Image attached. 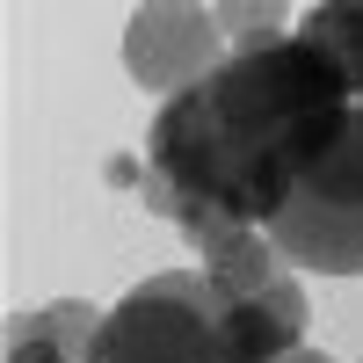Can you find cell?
I'll return each instance as SVG.
<instances>
[{"instance_id":"cell-1","label":"cell","mask_w":363,"mask_h":363,"mask_svg":"<svg viewBox=\"0 0 363 363\" xmlns=\"http://www.w3.org/2000/svg\"><path fill=\"white\" fill-rule=\"evenodd\" d=\"M349 87L335 58L306 37H277L262 51L218 58L196 87L160 102L145 131V167L109 160V182H131L145 211L189 233L203 255L240 225H269L291 182L306 174L349 116Z\"/></svg>"},{"instance_id":"cell-2","label":"cell","mask_w":363,"mask_h":363,"mask_svg":"<svg viewBox=\"0 0 363 363\" xmlns=\"http://www.w3.org/2000/svg\"><path fill=\"white\" fill-rule=\"evenodd\" d=\"M269 247L320 277H363V109L342 116L327 153L291 182L277 218L262 225Z\"/></svg>"},{"instance_id":"cell-3","label":"cell","mask_w":363,"mask_h":363,"mask_svg":"<svg viewBox=\"0 0 363 363\" xmlns=\"http://www.w3.org/2000/svg\"><path fill=\"white\" fill-rule=\"evenodd\" d=\"M95 363H225V298L203 269H160L102 320Z\"/></svg>"},{"instance_id":"cell-4","label":"cell","mask_w":363,"mask_h":363,"mask_svg":"<svg viewBox=\"0 0 363 363\" xmlns=\"http://www.w3.org/2000/svg\"><path fill=\"white\" fill-rule=\"evenodd\" d=\"M218 44L225 29L211 8H189V0H145L124 29V66L138 87H160L174 102L182 87H196L211 66H218Z\"/></svg>"},{"instance_id":"cell-5","label":"cell","mask_w":363,"mask_h":363,"mask_svg":"<svg viewBox=\"0 0 363 363\" xmlns=\"http://www.w3.org/2000/svg\"><path fill=\"white\" fill-rule=\"evenodd\" d=\"M298 342H306V291L291 277L225 306V363H277Z\"/></svg>"},{"instance_id":"cell-6","label":"cell","mask_w":363,"mask_h":363,"mask_svg":"<svg viewBox=\"0 0 363 363\" xmlns=\"http://www.w3.org/2000/svg\"><path fill=\"white\" fill-rule=\"evenodd\" d=\"M95 306H80V298H58V306H37L8 320V363H95V335H102Z\"/></svg>"},{"instance_id":"cell-7","label":"cell","mask_w":363,"mask_h":363,"mask_svg":"<svg viewBox=\"0 0 363 363\" xmlns=\"http://www.w3.org/2000/svg\"><path fill=\"white\" fill-rule=\"evenodd\" d=\"M203 277H211V291L225 298H255V291H269L284 277V255L269 247V233L262 225H240V233H225V240H211L203 247Z\"/></svg>"},{"instance_id":"cell-8","label":"cell","mask_w":363,"mask_h":363,"mask_svg":"<svg viewBox=\"0 0 363 363\" xmlns=\"http://www.w3.org/2000/svg\"><path fill=\"white\" fill-rule=\"evenodd\" d=\"M298 37L320 44L327 58H335V73H342V87H349V102L363 109V0H320V8H306Z\"/></svg>"},{"instance_id":"cell-9","label":"cell","mask_w":363,"mask_h":363,"mask_svg":"<svg viewBox=\"0 0 363 363\" xmlns=\"http://www.w3.org/2000/svg\"><path fill=\"white\" fill-rule=\"evenodd\" d=\"M211 15H218V29H225L240 51H262V44H277V37H284V15H291V8L262 0V8H211Z\"/></svg>"},{"instance_id":"cell-10","label":"cell","mask_w":363,"mask_h":363,"mask_svg":"<svg viewBox=\"0 0 363 363\" xmlns=\"http://www.w3.org/2000/svg\"><path fill=\"white\" fill-rule=\"evenodd\" d=\"M277 363H335V356H327V349H313V342H298L291 356H277Z\"/></svg>"}]
</instances>
